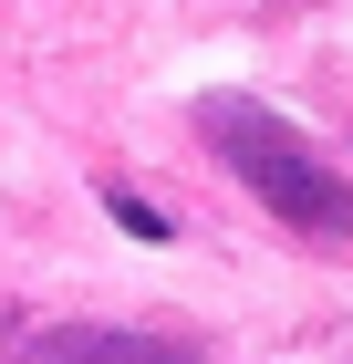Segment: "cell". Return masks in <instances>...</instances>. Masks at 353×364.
I'll use <instances>...</instances> for the list:
<instances>
[{
	"mask_svg": "<svg viewBox=\"0 0 353 364\" xmlns=\"http://www.w3.org/2000/svg\"><path fill=\"white\" fill-rule=\"evenodd\" d=\"M0 364H197V354L146 323H31Z\"/></svg>",
	"mask_w": 353,
	"mask_h": 364,
	"instance_id": "cell-2",
	"label": "cell"
},
{
	"mask_svg": "<svg viewBox=\"0 0 353 364\" xmlns=\"http://www.w3.org/2000/svg\"><path fill=\"white\" fill-rule=\"evenodd\" d=\"M104 208H114V229H136V240H166V219H156V208H146L136 188H104Z\"/></svg>",
	"mask_w": 353,
	"mask_h": 364,
	"instance_id": "cell-3",
	"label": "cell"
},
{
	"mask_svg": "<svg viewBox=\"0 0 353 364\" xmlns=\"http://www.w3.org/2000/svg\"><path fill=\"white\" fill-rule=\"evenodd\" d=\"M197 136L218 146V167L239 177V188L260 198L281 229H301V240H332V250L353 240V177L332 167L312 136H301L291 114L249 105V94H208V105H197Z\"/></svg>",
	"mask_w": 353,
	"mask_h": 364,
	"instance_id": "cell-1",
	"label": "cell"
}]
</instances>
